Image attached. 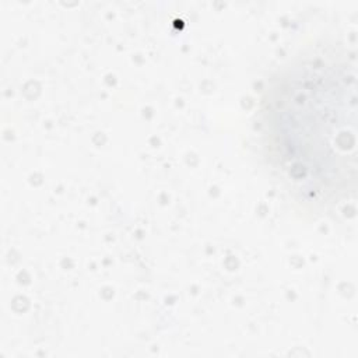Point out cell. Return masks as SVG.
<instances>
[{"instance_id":"obj_1","label":"cell","mask_w":358,"mask_h":358,"mask_svg":"<svg viewBox=\"0 0 358 358\" xmlns=\"http://www.w3.org/2000/svg\"><path fill=\"white\" fill-rule=\"evenodd\" d=\"M273 166L308 203H334L355 178V69L334 52L289 62L263 99Z\"/></svg>"}]
</instances>
